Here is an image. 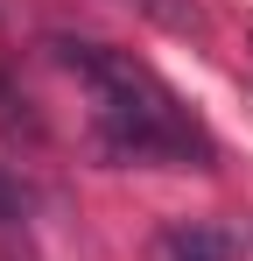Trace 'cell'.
I'll return each instance as SVG.
<instances>
[{
  "label": "cell",
  "instance_id": "cell-1",
  "mask_svg": "<svg viewBox=\"0 0 253 261\" xmlns=\"http://www.w3.org/2000/svg\"><path fill=\"white\" fill-rule=\"evenodd\" d=\"M49 57L91 92V134L99 155L120 170H211V134L176 106V92L134 64L126 49L78 43V36H49Z\"/></svg>",
  "mask_w": 253,
  "mask_h": 261
},
{
  "label": "cell",
  "instance_id": "cell-5",
  "mask_svg": "<svg viewBox=\"0 0 253 261\" xmlns=\"http://www.w3.org/2000/svg\"><path fill=\"white\" fill-rule=\"evenodd\" d=\"M14 233H28V198H21V184L0 170V240H14Z\"/></svg>",
  "mask_w": 253,
  "mask_h": 261
},
{
  "label": "cell",
  "instance_id": "cell-3",
  "mask_svg": "<svg viewBox=\"0 0 253 261\" xmlns=\"http://www.w3.org/2000/svg\"><path fill=\"white\" fill-rule=\"evenodd\" d=\"M0 134H14V141H42V113L14 92L7 71H0Z\"/></svg>",
  "mask_w": 253,
  "mask_h": 261
},
{
  "label": "cell",
  "instance_id": "cell-4",
  "mask_svg": "<svg viewBox=\"0 0 253 261\" xmlns=\"http://www.w3.org/2000/svg\"><path fill=\"white\" fill-rule=\"evenodd\" d=\"M126 7H141L148 21H162L176 36H204V7L197 0H126Z\"/></svg>",
  "mask_w": 253,
  "mask_h": 261
},
{
  "label": "cell",
  "instance_id": "cell-2",
  "mask_svg": "<svg viewBox=\"0 0 253 261\" xmlns=\"http://www.w3.org/2000/svg\"><path fill=\"white\" fill-rule=\"evenodd\" d=\"M232 254H239V240L211 219H176L155 233V261H232Z\"/></svg>",
  "mask_w": 253,
  "mask_h": 261
}]
</instances>
